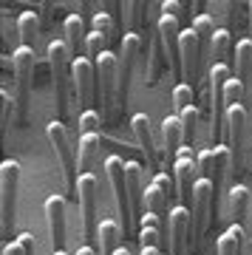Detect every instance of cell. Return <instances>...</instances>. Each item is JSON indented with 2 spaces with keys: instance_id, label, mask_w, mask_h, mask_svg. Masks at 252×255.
I'll list each match as a JSON object with an SVG mask.
<instances>
[{
  "instance_id": "44dd1931",
  "label": "cell",
  "mask_w": 252,
  "mask_h": 255,
  "mask_svg": "<svg viewBox=\"0 0 252 255\" xmlns=\"http://www.w3.org/2000/svg\"><path fill=\"white\" fill-rule=\"evenodd\" d=\"M99 255H117L119 247H125L122 244V238H125V233H122V227H119L117 221H99Z\"/></svg>"
},
{
  "instance_id": "4316f807",
  "label": "cell",
  "mask_w": 252,
  "mask_h": 255,
  "mask_svg": "<svg viewBox=\"0 0 252 255\" xmlns=\"http://www.w3.org/2000/svg\"><path fill=\"white\" fill-rule=\"evenodd\" d=\"M252 71V37L235 43V80H247V74Z\"/></svg>"
},
{
  "instance_id": "d590c367",
  "label": "cell",
  "mask_w": 252,
  "mask_h": 255,
  "mask_svg": "<svg viewBox=\"0 0 252 255\" xmlns=\"http://www.w3.org/2000/svg\"><path fill=\"white\" fill-rule=\"evenodd\" d=\"M241 100H244V82H241V80H230V85H227V94H224L227 108L241 105Z\"/></svg>"
},
{
  "instance_id": "d6986e66",
  "label": "cell",
  "mask_w": 252,
  "mask_h": 255,
  "mask_svg": "<svg viewBox=\"0 0 252 255\" xmlns=\"http://www.w3.org/2000/svg\"><path fill=\"white\" fill-rule=\"evenodd\" d=\"M125 176H127V193H130V207L133 219L144 213V187H142V167L136 162H125Z\"/></svg>"
},
{
  "instance_id": "52a82bcc",
  "label": "cell",
  "mask_w": 252,
  "mask_h": 255,
  "mask_svg": "<svg viewBox=\"0 0 252 255\" xmlns=\"http://www.w3.org/2000/svg\"><path fill=\"white\" fill-rule=\"evenodd\" d=\"M94 65H97V91H99V102H102V114L111 117L119 91V57L114 51H105Z\"/></svg>"
},
{
  "instance_id": "4fadbf2b",
  "label": "cell",
  "mask_w": 252,
  "mask_h": 255,
  "mask_svg": "<svg viewBox=\"0 0 252 255\" xmlns=\"http://www.w3.org/2000/svg\"><path fill=\"white\" fill-rule=\"evenodd\" d=\"M156 31L162 37V46H164V57H167V68H173V74L181 71V57H179V48H181V23L170 14H162L159 23H156Z\"/></svg>"
},
{
  "instance_id": "ac0fdd59",
  "label": "cell",
  "mask_w": 252,
  "mask_h": 255,
  "mask_svg": "<svg viewBox=\"0 0 252 255\" xmlns=\"http://www.w3.org/2000/svg\"><path fill=\"white\" fill-rule=\"evenodd\" d=\"M181 142H184V128H181L179 117H164L162 122V145H164V162H170L173 153L181 150Z\"/></svg>"
},
{
  "instance_id": "836d02e7",
  "label": "cell",
  "mask_w": 252,
  "mask_h": 255,
  "mask_svg": "<svg viewBox=\"0 0 252 255\" xmlns=\"http://www.w3.org/2000/svg\"><path fill=\"white\" fill-rule=\"evenodd\" d=\"M193 102H196V97H193V88H190L187 82H179V85L173 88V108L181 114V111L190 108Z\"/></svg>"
},
{
  "instance_id": "7c38bea8",
  "label": "cell",
  "mask_w": 252,
  "mask_h": 255,
  "mask_svg": "<svg viewBox=\"0 0 252 255\" xmlns=\"http://www.w3.org/2000/svg\"><path fill=\"white\" fill-rule=\"evenodd\" d=\"M198 173V159L193 156V147H181L176 153V187H179V199L184 207H193V193H196V179Z\"/></svg>"
},
{
  "instance_id": "484cf974",
  "label": "cell",
  "mask_w": 252,
  "mask_h": 255,
  "mask_svg": "<svg viewBox=\"0 0 252 255\" xmlns=\"http://www.w3.org/2000/svg\"><path fill=\"white\" fill-rule=\"evenodd\" d=\"M17 31H20V40L26 48H34V40L40 34V17L37 11H23L17 17Z\"/></svg>"
},
{
  "instance_id": "60d3db41",
  "label": "cell",
  "mask_w": 252,
  "mask_h": 255,
  "mask_svg": "<svg viewBox=\"0 0 252 255\" xmlns=\"http://www.w3.org/2000/svg\"><path fill=\"white\" fill-rule=\"evenodd\" d=\"M162 14H170V17L181 20V14H184V6H181L179 0H164V3H162Z\"/></svg>"
},
{
  "instance_id": "7402d4cb",
  "label": "cell",
  "mask_w": 252,
  "mask_h": 255,
  "mask_svg": "<svg viewBox=\"0 0 252 255\" xmlns=\"http://www.w3.org/2000/svg\"><path fill=\"white\" fill-rule=\"evenodd\" d=\"M99 133H82L80 136V150H77V159H80V176L82 173H94V164L99 159Z\"/></svg>"
},
{
  "instance_id": "ffe728a7",
  "label": "cell",
  "mask_w": 252,
  "mask_h": 255,
  "mask_svg": "<svg viewBox=\"0 0 252 255\" xmlns=\"http://www.w3.org/2000/svg\"><path fill=\"white\" fill-rule=\"evenodd\" d=\"M63 28H65V43H68V48H71V57L74 60H80L82 51H85V40H88V34H85V23H82L80 14H68Z\"/></svg>"
},
{
  "instance_id": "83f0119b",
  "label": "cell",
  "mask_w": 252,
  "mask_h": 255,
  "mask_svg": "<svg viewBox=\"0 0 252 255\" xmlns=\"http://www.w3.org/2000/svg\"><path fill=\"white\" fill-rule=\"evenodd\" d=\"M193 34L198 37V46H201V54L204 51H210L213 48V37H216V31H213V20L207 17V14H196V20H193Z\"/></svg>"
},
{
  "instance_id": "7dc6e473",
  "label": "cell",
  "mask_w": 252,
  "mask_h": 255,
  "mask_svg": "<svg viewBox=\"0 0 252 255\" xmlns=\"http://www.w3.org/2000/svg\"><path fill=\"white\" fill-rule=\"evenodd\" d=\"M250 34H252V3H250Z\"/></svg>"
},
{
  "instance_id": "f1b7e54d",
  "label": "cell",
  "mask_w": 252,
  "mask_h": 255,
  "mask_svg": "<svg viewBox=\"0 0 252 255\" xmlns=\"http://www.w3.org/2000/svg\"><path fill=\"white\" fill-rule=\"evenodd\" d=\"M230 48H233V37H230V31H227V28H218L216 37H213V48H210V54H213V63L210 65L224 63L227 54H230Z\"/></svg>"
},
{
  "instance_id": "603a6c76",
  "label": "cell",
  "mask_w": 252,
  "mask_h": 255,
  "mask_svg": "<svg viewBox=\"0 0 252 255\" xmlns=\"http://www.w3.org/2000/svg\"><path fill=\"white\" fill-rule=\"evenodd\" d=\"M250 196L252 190L250 187H244V184L235 182L233 187H230V216H233V224H241L244 216H247V207H250Z\"/></svg>"
},
{
  "instance_id": "f546056e",
  "label": "cell",
  "mask_w": 252,
  "mask_h": 255,
  "mask_svg": "<svg viewBox=\"0 0 252 255\" xmlns=\"http://www.w3.org/2000/svg\"><path fill=\"white\" fill-rule=\"evenodd\" d=\"M181 119V128H184V142H187V147L196 145V130H198V108L196 105H190V108H184L179 114Z\"/></svg>"
},
{
  "instance_id": "74e56055",
  "label": "cell",
  "mask_w": 252,
  "mask_h": 255,
  "mask_svg": "<svg viewBox=\"0 0 252 255\" xmlns=\"http://www.w3.org/2000/svg\"><path fill=\"white\" fill-rule=\"evenodd\" d=\"M159 241H162V230L139 227V250H144V247H159Z\"/></svg>"
},
{
  "instance_id": "f6af8a7d",
  "label": "cell",
  "mask_w": 252,
  "mask_h": 255,
  "mask_svg": "<svg viewBox=\"0 0 252 255\" xmlns=\"http://www.w3.org/2000/svg\"><path fill=\"white\" fill-rule=\"evenodd\" d=\"M74 255H97V253H94L91 247H82V250H77V253H74Z\"/></svg>"
},
{
  "instance_id": "4dcf8cb0",
  "label": "cell",
  "mask_w": 252,
  "mask_h": 255,
  "mask_svg": "<svg viewBox=\"0 0 252 255\" xmlns=\"http://www.w3.org/2000/svg\"><path fill=\"white\" fill-rule=\"evenodd\" d=\"M144 210L147 213H156V216H164V210H167V196L156 184L144 187Z\"/></svg>"
},
{
  "instance_id": "9c48e42d",
  "label": "cell",
  "mask_w": 252,
  "mask_h": 255,
  "mask_svg": "<svg viewBox=\"0 0 252 255\" xmlns=\"http://www.w3.org/2000/svg\"><path fill=\"white\" fill-rule=\"evenodd\" d=\"M142 34L139 31H127L122 37V54H119V91H117V105L125 108L127 105V91H130V77L142 54Z\"/></svg>"
},
{
  "instance_id": "d6a6232c",
  "label": "cell",
  "mask_w": 252,
  "mask_h": 255,
  "mask_svg": "<svg viewBox=\"0 0 252 255\" xmlns=\"http://www.w3.org/2000/svg\"><path fill=\"white\" fill-rule=\"evenodd\" d=\"M94 31H97V34H102L111 43V40H114V34H117V20L111 17L108 11H97V14H94Z\"/></svg>"
},
{
  "instance_id": "3957f363",
  "label": "cell",
  "mask_w": 252,
  "mask_h": 255,
  "mask_svg": "<svg viewBox=\"0 0 252 255\" xmlns=\"http://www.w3.org/2000/svg\"><path fill=\"white\" fill-rule=\"evenodd\" d=\"M45 136H48V142H51V147H54L57 159H60V167H63V179H65L68 193H77V182H80L77 164H80V159H77V153H74V147H71V136H68L65 122L51 119V122L45 125Z\"/></svg>"
},
{
  "instance_id": "b9f144b4",
  "label": "cell",
  "mask_w": 252,
  "mask_h": 255,
  "mask_svg": "<svg viewBox=\"0 0 252 255\" xmlns=\"http://www.w3.org/2000/svg\"><path fill=\"white\" fill-rule=\"evenodd\" d=\"M162 216H156V213H144L142 219H139V227H150V230H162Z\"/></svg>"
},
{
  "instance_id": "ba28073f",
  "label": "cell",
  "mask_w": 252,
  "mask_h": 255,
  "mask_svg": "<svg viewBox=\"0 0 252 255\" xmlns=\"http://www.w3.org/2000/svg\"><path fill=\"white\" fill-rule=\"evenodd\" d=\"M11 68L17 77V117L23 122L28 117V97H31V85H34V48L20 46L11 54Z\"/></svg>"
},
{
  "instance_id": "e575fe53",
  "label": "cell",
  "mask_w": 252,
  "mask_h": 255,
  "mask_svg": "<svg viewBox=\"0 0 252 255\" xmlns=\"http://www.w3.org/2000/svg\"><path fill=\"white\" fill-rule=\"evenodd\" d=\"M144 9H147V3H144V0H133V3H127V11H130V31H139V28H142Z\"/></svg>"
},
{
  "instance_id": "2e32d148",
  "label": "cell",
  "mask_w": 252,
  "mask_h": 255,
  "mask_svg": "<svg viewBox=\"0 0 252 255\" xmlns=\"http://www.w3.org/2000/svg\"><path fill=\"white\" fill-rule=\"evenodd\" d=\"M179 57H181V77H184V82L193 88L196 80H198V65H201V46H198V37L193 34V28H187V31L181 34Z\"/></svg>"
},
{
  "instance_id": "ee69618b",
  "label": "cell",
  "mask_w": 252,
  "mask_h": 255,
  "mask_svg": "<svg viewBox=\"0 0 252 255\" xmlns=\"http://www.w3.org/2000/svg\"><path fill=\"white\" fill-rule=\"evenodd\" d=\"M0 255H26L23 253V247H20V241H11V244H6L3 247V253Z\"/></svg>"
},
{
  "instance_id": "30bf717a",
  "label": "cell",
  "mask_w": 252,
  "mask_h": 255,
  "mask_svg": "<svg viewBox=\"0 0 252 255\" xmlns=\"http://www.w3.org/2000/svg\"><path fill=\"white\" fill-rule=\"evenodd\" d=\"M224 133H227V147L233 153V176H238L244 170V133H247V111L244 105H233L227 108L224 119Z\"/></svg>"
},
{
  "instance_id": "ab89813d",
  "label": "cell",
  "mask_w": 252,
  "mask_h": 255,
  "mask_svg": "<svg viewBox=\"0 0 252 255\" xmlns=\"http://www.w3.org/2000/svg\"><path fill=\"white\" fill-rule=\"evenodd\" d=\"M153 184L164 193V196H176V193H173V179H170L167 173H164V170H159V173L153 176Z\"/></svg>"
},
{
  "instance_id": "277c9868",
  "label": "cell",
  "mask_w": 252,
  "mask_h": 255,
  "mask_svg": "<svg viewBox=\"0 0 252 255\" xmlns=\"http://www.w3.org/2000/svg\"><path fill=\"white\" fill-rule=\"evenodd\" d=\"M77 199L82 207V227H85V241L88 247H99V219H97V199H99V182L94 173H82L77 182Z\"/></svg>"
},
{
  "instance_id": "d4e9b609",
  "label": "cell",
  "mask_w": 252,
  "mask_h": 255,
  "mask_svg": "<svg viewBox=\"0 0 252 255\" xmlns=\"http://www.w3.org/2000/svg\"><path fill=\"white\" fill-rule=\"evenodd\" d=\"M150 57H147V82L153 85L156 80H159V71H162V63H167V57H164V46H162V37H159V31H156L153 37H150Z\"/></svg>"
},
{
  "instance_id": "cb8c5ba5",
  "label": "cell",
  "mask_w": 252,
  "mask_h": 255,
  "mask_svg": "<svg viewBox=\"0 0 252 255\" xmlns=\"http://www.w3.org/2000/svg\"><path fill=\"white\" fill-rule=\"evenodd\" d=\"M244 253V227L241 224H230L224 236L218 238V255H241Z\"/></svg>"
},
{
  "instance_id": "7bdbcfd3",
  "label": "cell",
  "mask_w": 252,
  "mask_h": 255,
  "mask_svg": "<svg viewBox=\"0 0 252 255\" xmlns=\"http://www.w3.org/2000/svg\"><path fill=\"white\" fill-rule=\"evenodd\" d=\"M17 241H20V247H23V253H26V255H34V253H37L34 236H31V233H23V236H20Z\"/></svg>"
},
{
  "instance_id": "6da1fadb",
  "label": "cell",
  "mask_w": 252,
  "mask_h": 255,
  "mask_svg": "<svg viewBox=\"0 0 252 255\" xmlns=\"http://www.w3.org/2000/svg\"><path fill=\"white\" fill-rule=\"evenodd\" d=\"M71 48L65 40H51L48 43V68H51V85H54V108H57V119L65 122L68 117V102H71V91H74V80H71Z\"/></svg>"
},
{
  "instance_id": "f35d334b",
  "label": "cell",
  "mask_w": 252,
  "mask_h": 255,
  "mask_svg": "<svg viewBox=\"0 0 252 255\" xmlns=\"http://www.w3.org/2000/svg\"><path fill=\"white\" fill-rule=\"evenodd\" d=\"M80 130L82 133H97L99 130V114L97 111H85L80 117Z\"/></svg>"
},
{
  "instance_id": "c3c4849f",
  "label": "cell",
  "mask_w": 252,
  "mask_h": 255,
  "mask_svg": "<svg viewBox=\"0 0 252 255\" xmlns=\"http://www.w3.org/2000/svg\"><path fill=\"white\" fill-rule=\"evenodd\" d=\"M51 255H68V253H65V250H60V253H51Z\"/></svg>"
},
{
  "instance_id": "5b68a950",
  "label": "cell",
  "mask_w": 252,
  "mask_h": 255,
  "mask_svg": "<svg viewBox=\"0 0 252 255\" xmlns=\"http://www.w3.org/2000/svg\"><path fill=\"white\" fill-rule=\"evenodd\" d=\"M20 184V164L14 159H6L0 164V233L9 238L14 224V201H17Z\"/></svg>"
},
{
  "instance_id": "e0dca14e",
  "label": "cell",
  "mask_w": 252,
  "mask_h": 255,
  "mask_svg": "<svg viewBox=\"0 0 252 255\" xmlns=\"http://www.w3.org/2000/svg\"><path fill=\"white\" fill-rule=\"evenodd\" d=\"M130 128H133L139 147L144 150L147 164H150V167H159V150H156V139H153V130H150V119H147V114H133Z\"/></svg>"
},
{
  "instance_id": "9a60e30c",
  "label": "cell",
  "mask_w": 252,
  "mask_h": 255,
  "mask_svg": "<svg viewBox=\"0 0 252 255\" xmlns=\"http://www.w3.org/2000/svg\"><path fill=\"white\" fill-rule=\"evenodd\" d=\"M71 80H74V94L80 105H91L94 102V91H97V65L88 57L74 60L71 65Z\"/></svg>"
},
{
  "instance_id": "681fc988",
  "label": "cell",
  "mask_w": 252,
  "mask_h": 255,
  "mask_svg": "<svg viewBox=\"0 0 252 255\" xmlns=\"http://www.w3.org/2000/svg\"><path fill=\"white\" fill-rule=\"evenodd\" d=\"M250 190H252V187H250Z\"/></svg>"
},
{
  "instance_id": "5bb4252c",
  "label": "cell",
  "mask_w": 252,
  "mask_h": 255,
  "mask_svg": "<svg viewBox=\"0 0 252 255\" xmlns=\"http://www.w3.org/2000/svg\"><path fill=\"white\" fill-rule=\"evenodd\" d=\"M65 213H68V201L60 193H51L45 199V219H48V236H51V247L54 253H60L65 247Z\"/></svg>"
},
{
  "instance_id": "8992f818",
  "label": "cell",
  "mask_w": 252,
  "mask_h": 255,
  "mask_svg": "<svg viewBox=\"0 0 252 255\" xmlns=\"http://www.w3.org/2000/svg\"><path fill=\"white\" fill-rule=\"evenodd\" d=\"M105 173H108L111 190H114V199H117V210L122 216V233L130 236V230H133V207H130V193H127L125 162L119 156H108L105 159Z\"/></svg>"
},
{
  "instance_id": "bcb514c9",
  "label": "cell",
  "mask_w": 252,
  "mask_h": 255,
  "mask_svg": "<svg viewBox=\"0 0 252 255\" xmlns=\"http://www.w3.org/2000/svg\"><path fill=\"white\" fill-rule=\"evenodd\" d=\"M117 255H130V253H127V247H119V250H117Z\"/></svg>"
},
{
  "instance_id": "8d00e7d4",
  "label": "cell",
  "mask_w": 252,
  "mask_h": 255,
  "mask_svg": "<svg viewBox=\"0 0 252 255\" xmlns=\"http://www.w3.org/2000/svg\"><path fill=\"white\" fill-rule=\"evenodd\" d=\"M14 102L17 100H11L6 88L0 91V125H3V130H9V117H11V105H14Z\"/></svg>"
},
{
  "instance_id": "7a4b0ae2",
  "label": "cell",
  "mask_w": 252,
  "mask_h": 255,
  "mask_svg": "<svg viewBox=\"0 0 252 255\" xmlns=\"http://www.w3.org/2000/svg\"><path fill=\"white\" fill-rule=\"evenodd\" d=\"M207 100H210V139L216 142L221 133H224V119H227V102H224V94H227V85L233 80L230 74V65L227 63H216L210 65L207 71Z\"/></svg>"
},
{
  "instance_id": "1f68e13d",
  "label": "cell",
  "mask_w": 252,
  "mask_h": 255,
  "mask_svg": "<svg viewBox=\"0 0 252 255\" xmlns=\"http://www.w3.org/2000/svg\"><path fill=\"white\" fill-rule=\"evenodd\" d=\"M105 51H111V48H108V40H105L102 34H97V31H91L88 40H85V57H88L91 63H97V60L105 54Z\"/></svg>"
},
{
  "instance_id": "8fae6325",
  "label": "cell",
  "mask_w": 252,
  "mask_h": 255,
  "mask_svg": "<svg viewBox=\"0 0 252 255\" xmlns=\"http://www.w3.org/2000/svg\"><path fill=\"white\" fill-rule=\"evenodd\" d=\"M190 233H193V213L184 204H176L167 213V247H170V255H184Z\"/></svg>"
}]
</instances>
